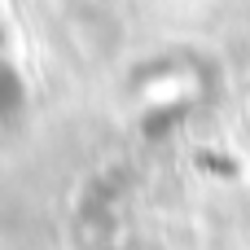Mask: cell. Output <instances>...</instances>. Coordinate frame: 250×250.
<instances>
[{"instance_id": "1", "label": "cell", "mask_w": 250, "mask_h": 250, "mask_svg": "<svg viewBox=\"0 0 250 250\" xmlns=\"http://www.w3.org/2000/svg\"><path fill=\"white\" fill-rule=\"evenodd\" d=\"M22 101H26V88H22L18 70H13L9 62H0V119H4V114H18Z\"/></svg>"}]
</instances>
